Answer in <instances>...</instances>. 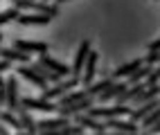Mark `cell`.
Wrapping results in <instances>:
<instances>
[{
	"label": "cell",
	"mask_w": 160,
	"mask_h": 135,
	"mask_svg": "<svg viewBox=\"0 0 160 135\" xmlns=\"http://www.w3.org/2000/svg\"><path fill=\"white\" fill-rule=\"evenodd\" d=\"M131 113V106H120V104H113V106H102V108H90L88 115L90 117H108V119H115V117H129Z\"/></svg>",
	"instance_id": "6da1fadb"
},
{
	"label": "cell",
	"mask_w": 160,
	"mask_h": 135,
	"mask_svg": "<svg viewBox=\"0 0 160 135\" xmlns=\"http://www.w3.org/2000/svg\"><path fill=\"white\" fill-rule=\"evenodd\" d=\"M18 77L12 75V77H7L5 79V106L9 113H14L18 110Z\"/></svg>",
	"instance_id": "7a4b0ae2"
},
{
	"label": "cell",
	"mask_w": 160,
	"mask_h": 135,
	"mask_svg": "<svg viewBox=\"0 0 160 135\" xmlns=\"http://www.w3.org/2000/svg\"><path fill=\"white\" fill-rule=\"evenodd\" d=\"M92 97H86L81 101H74V104H68V106H61L57 108V115L59 117H72V115H83V113H88L92 108Z\"/></svg>",
	"instance_id": "3957f363"
},
{
	"label": "cell",
	"mask_w": 160,
	"mask_h": 135,
	"mask_svg": "<svg viewBox=\"0 0 160 135\" xmlns=\"http://www.w3.org/2000/svg\"><path fill=\"white\" fill-rule=\"evenodd\" d=\"M20 108L25 110H41V113H57V104L48 99H34V97H23V101H18Z\"/></svg>",
	"instance_id": "277c9868"
},
{
	"label": "cell",
	"mask_w": 160,
	"mask_h": 135,
	"mask_svg": "<svg viewBox=\"0 0 160 135\" xmlns=\"http://www.w3.org/2000/svg\"><path fill=\"white\" fill-rule=\"evenodd\" d=\"M79 86V79H74V77H70V79H66V81H59V84L54 86V88H48L45 92H43V97L41 99H57V97H61V95H66V92H70V90H74Z\"/></svg>",
	"instance_id": "5b68a950"
},
{
	"label": "cell",
	"mask_w": 160,
	"mask_h": 135,
	"mask_svg": "<svg viewBox=\"0 0 160 135\" xmlns=\"http://www.w3.org/2000/svg\"><path fill=\"white\" fill-rule=\"evenodd\" d=\"M88 52H90V41H81L77 54H74V63H72V68H70V75H72L74 79H79V81H81V70H83V63H86Z\"/></svg>",
	"instance_id": "8992f818"
},
{
	"label": "cell",
	"mask_w": 160,
	"mask_h": 135,
	"mask_svg": "<svg viewBox=\"0 0 160 135\" xmlns=\"http://www.w3.org/2000/svg\"><path fill=\"white\" fill-rule=\"evenodd\" d=\"M14 50L18 52H25V54H32V52H36V54H48V43H41V41H25V38H16L14 41Z\"/></svg>",
	"instance_id": "52a82bcc"
},
{
	"label": "cell",
	"mask_w": 160,
	"mask_h": 135,
	"mask_svg": "<svg viewBox=\"0 0 160 135\" xmlns=\"http://www.w3.org/2000/svg\"><path fill=\"white\" fill-rule=\"evenodd\" d=\"M16 77H23V79H27L34 88H38L41 92H45L48 90V81L43 79V77H38L34 70H32L29 65H20V68H16Z\"/></svg>",
	"instance_id": "ba28073f"
},
{
	"label": "cell",
	"mask_w": 160,
	"mask_h": 135,
	"mask_svg": "<svg viewBox=\"0 0 160 135\" xmlns=\"http://www.w3.org/2000/svg\"><path fill=\"white\" fill-rule=\"evenodd\" d=\"M97 59H99V54H97L95 50H90V52H88V56H86V63H83V70H81V75H83L81 84H86V86L92 84L95 72H97Z\"/></svg>",
	"instance_id": "9c48e42d"
},
{
	"label": "cell",
	"mask_w": 160,
	"mask_h": 135,
	"mask_svg": "<svg viewBox=\"0 0 160 135\" xmlns=\"http://www.w3.org/2000/svg\"><path fill=\"white\" fill-rule=\"evenodd\" d=\"M38 63L45 65L50 72H54V75H59V77H68V75H70V68H68L66 63H61V61L52 59V56H48V54H38Z\"/></svg>",
	"instance_id": "30bf717a"
},
{
	"label": "cell",
	"mask_w": 160,
	"mask_h": 135,
	"mask_svg": "<svg viewBox=\"0 0 160 135\" xmlns=\"http://www.w3.org/2000/svg\"><path fill=\"white\" fill-rule=\"evenodd\" d=\"M104 126L106 128H111V131H117V133H138V124L135 122H124V119H106L104 122Z\"/></svg>",
	"instance_id": "8fae6325"
},
{
	"label": "cell",
	"mask_w": 160,
	"mask_h": 135,
	"mask_svg": "<svg viewBox=\"0 0 160 135\" xmlns=\"http://www.w3.org/2000/svg\"><path fill=\"white\" fill-rule=\"evenodd\" d=\"M18 122H20V131H25V133H29V135H36V133H38L36 122H34V117H32V113L25 110V108H20V106H18Z\"/></svg>",
	"instance_id": "7c38bea8"
},
{
	"label": "cell",
	"mask_w": 160,
	"mask_h": 135,
	"mask_svg": "<svg viewBox=\"0 0 160 135\" xmlns=\"http://www.w3.org/2000/svg\"><path fill=\"white\" fill-rule=\"evenodd\" d=\"M0 56H2L5 61H9V63H32V56L29 54L18 52L14 47H2V50H0Z\"/></svg>",
	"instance_id": "4fadbf2b"
},
{
	"label": "cell",
	"mask_w": 160,
	"mask_h": 135,
	"mask_svg": "<svg viewBox=\"0 0 160 135\" xmlns=\"http://www.w3.org/2000/svg\"><path fill=\"white\" fill-rule=\"evenodd\" d=\"M74 124L81 126V128H90L92 133H104L106 131L104 124L97 122V117H90V115H77V117H74Z\"/></svg>",
	"instance_id": "5bb4252c"
},
{
	"label": "cell",
	"mask_w": 160,
	"mask_h": 135,
	"mask_svg": "<svg viewBox=\"0 0 160 135\" xmlns=\"http://www.w3.org/2000/svg\"><path fill=\"white\" fill-rule=\"evenodd\" d=\"M142 63H144L142 59H133V61H129V63H122L120 68L113 70V79H126V77H131Z\"/></svg>",
	"instance_id": "9a60e30c"
},
{
	"label": "cell",
	"mask_w": 160,
	"mask_h": 135,
	"mask_svg": "<svg viewBox=\"0 0 160 135\" xmlns=\"http://www.w3.org/2000/svg\"><path fill=\"white\" fill-rule=\"evenodd\" d=\"M63 126H70V117H50V119H41L36 122L38 131H57Z\"/></svg>",
	"instance_id": "2e32d148"
},
{
	"label": "cell",
	"mask_w": 160,
	"mask_h": 135,
	"mask_svg": "<svg viewBox=\"0 0 160 135\" xmlns=\"http://www.w3.org/2000/svg\"><path fill=\"white\" fill-rule=\"evenodd\" d=\"M158 108V99H151V101H144V104H140V106H135V108H131V113H129V117H131V122H140L144 115H149L151 110H156Z\"/></svg>",
	"instance_id": "e0dca14e"
},
{
	"label": "cell",
	"mask_w": 160,
	"mask_h": 135,
	"mask_svg": "<svg viewBox=\"0 0 160 135\" xmlns=\"http://www.w3.org/2000/svg\"><path fill=\"white\" fill-rule=\"evenodd\" d=\"M124 90H126V84H111L108 88L102 92V95H97V101H102V104H106V101H115Z\"/></svg>",
	"instance_id": "ac0fdd59"
},
{
	"label": "cell",
	"mask_w": 160,
	"mask_h": 135,
	"mask_svg": "<svg viewBox=\"0 0 160 135\" xmlns=\"http://www.w3.org/2000/svg\"><path fill=\"white\" fill-rule=\"evenodd\" d=\"M16 23L18 25H48L50 18L48 16H41V14H18Z\"/></svg>",
	"instance_id": "d6986e66"
},
{
	"label": "cell",
	"mask_w": 160,
	"mask_h": 135,
	"mask_svg": "<svg viewBox=\"0 0 160 135\" xmlns=\"http://www.w3.org/2000/svg\"><path fill=\"white\" fill-rule=\"evenodd\" d=\"M86 97H88V95H86V90H70V92H66V95H61V97H59L57 108L68 106V104H74V101H81V99H86Z\"/></svg>",
	"instance_id": "ffe728a7"
},
{
	"label": "cell",
	"mask_w": 160,
	"mask_h": 135,
	"mask_svg": "<svg viewBox=\"0 0 160 135\" xmlns=\"http://www.w3.org/2000/svg\"><path fill=\"white\" fill-rule=\"evenodd\" d=\"M111 84H113V79H102V81H97V84H90V86L86 88V95L95 99L97 95H102V92H104L106 88H108Z\"/></svg>",
	"instance_id": "44dd1931"
},
{
	"label": "cell",
	"mask_w": 160,
	"mask_h": 135,
	"mask_svg": "<svg viewBox=\"0 0 160 135\" xmlns=\"http://www.w3.org/2000/svg\"><path fill=\"white\" fill-rule=\"evenodd\" d=\"M0 124H7V126H12V128H18V131H20V122H18V117L14 115V113L5 110V108H0Z\"/></svg>",
	"instance_id": "7402d4cb"
},
{
	"label": "cell",
	"mask_w": 160,
	"mask_h": 135,
	"mask_svg": "<svg viewBox=\"0 0 160 135\" xmlns=\"http://www.w3.org/2000/svg\"><path fill=\"white\" fill-rule=\"evenodd\" d=\"M158 119H160V113H158V108L156 110H151V113H149V115H144L140 122H142V128L147 131L149 126H153V124H158Z\"/></svg>",
	"instance_id": "603a6c76"
},
{
	"label": "cell",
	"mask_w": 160,
	"mask_h": 135,
	"mask_svg": "<svg viewBox=\"0 0 160 135\" xmlns=\"http://www.w3.org/2000/svg\"><path fill=\"white\" fill-rule=\"evenodd\" d=\"M18 9H7V12H0V25H5V23H12V20H16L18 18Z\"/></svg>",
	"instance_id": "cb8c5ba5"
},
{
	"label": "cell",
	"mask_w": 160,
	"mask_h": 135,
	"mask_svg": "<svg viewBox=\"0 0 160 135\" xmlns=\"http://www.w3.org/2000/svg\"><path fill=\"white\" fill-rule=\"evenodd\" d=\"M144 86H147V88H153V86H158V70H156V68L151 70V75H149V77L144 79Z\"/></svg>",
	"instance_id": "d4e9b609"
},
{
	"label": "cell",
	"mask_w": 160,
	"mask_h": 135,
	"mask_svg": "<svg viewBox=\"0 0 160 135\" xmlns=\"http://www.w3.org/2000/svg\"><path fill=\"white\" fill-rule=\"evenodd\" d=\"M142 61H144L147 65H156V63H158V52H149V54H147Z\"/></svg>",
	"instance_id": "484cf974"
},
{
	"label": "cell",
	"mask_w": 160,
	"mask_h": 135,
	"mask_svg": "<svg viewBox=\"0 0 160 135\" xmlns=\"http://www.w3.org/2000/svg\"><path fill=\"white\" fill-rule=\"evenodd\" d=\"M0 106H5V77L0 75Z\"/></svg>",
	"instance_id": "4316f807"
},
{
	"label": "cell",
	"mask_w": 160,
	"mask_h": 135,
	"mask_svg": "<svg viewBox=\"0 0 160 135\" xmlns=\"http://www.w3.org/2000/svg\"><path fill=\"white\" fill-rule=\"evenodd\" d=\"M9 68H12V63H9V61H5V59H0V75H5Z\"/></svg>",
	"instance_id": "83f0119b"
},
{
	"label": "cell",
	"mask_w": 160,
	"mask_h": 135,
	"mask_svg": "<svg viewBox=\"0 0 160 135\" xmlns=\"http://www.w3.org/2000/svg\"><path fill=\"white\" fill-rule=\"evenodd\" d=\"M158 41H151V43H149V52H158Z\"/></svg>",
	"instance_id": "f1b7e54d"
},
{
	"label": "cell",
	"mask_w": 160,
	"mask_h": 135,
	"mask_svg": "<svg viewBox=\"0 0 160 135\" xmlns=\"http://www.w3.org/2000/svg\"><path fill=\"white\" fill-rule=\"evenodd\" d=\"M106 135V133H104ZM108 135H133V133H108Z\"/></svg>",
	"instance_id": "f546056e"
},
{
	"label": "cell",
	"mask_w": 160,
	"mask_h": 135,
	"mask_svg": "<svg viewBox=\"0 0 160 135\" xmlns=\"http://www.w3.org/2000/svg\"><path fill=\"white\" fill-rule=\"evenodd\" d=\"M16 135H29V133H25V131H18V133H16Z\"/></svg>",
	"instance_id": "4dcf8cb0"
},
{
	"label": "cell",
	"mask_w": 160,
	"mask_h": 135,
	"mask_svg": "<svg viewBox=\"0 0 160 135\" xmlns=\"http://www.w3.org/2000/svg\"><path fill=\"white\" fill-rule=\"evenodd\" d=\"M61 2H70V0H59V2H57V5H61Z\"/></svg>",
	"instance_id": "1f68e13d"
},
{
	"label": "cell",
	"mask_w": 160,
	"mask_h": 135,
	"mask_svg": "<svg viewBox=\"0 0 160 135\" xmlns=\"http://www.w3.org/2000/svg\"><path fill=\"white\" fill-rule=\"evenodd\" d=\"M92 135H104V133H92Z\"/></svg>",
	"instance_id": "d6a6232c"
},
{
	"label": "cell",
	"mask_w": 160,
	"mask_h": 135,
	"mask_svg": "<svg viewBox=\"0 0 160 135\" xmlns=\"http://www.w3.org/2000/svg\"><path fill=\"white\" fill-rule=\"evenodd\" d=\"M0 43H2V34H0Z\"/></svg>",
	"instance_id": "836d02e7"
},
{
	"label": "cell",
	"mask_w": 160,
	"mask_h": 135,
	"mask_svg": "<svg viewBox=\"0 0 160 135\" xmlns=\"http://www.w3.org/2000/svg\"><path fill=\"white\" fill-rule=\"evenodd\" d=\"M0 108H2V106H0Z\"/></svg>",
	"instance_id": "e575fe53"
},
{
	"label": "cell",
	"mask_w": 160,
	"mask_h": 135,
	"mask_svg": "<svg viewBox=\"0 0 160 135\" xmlns=\"http://www.w3.org/2000/svg\"><path fill=\"white\" fill-rule=\"evenodd\" d=\"M144 135H147V133H144Z\"/></svg>",
	"instance_id": "d590c367"
}]
</instances>
